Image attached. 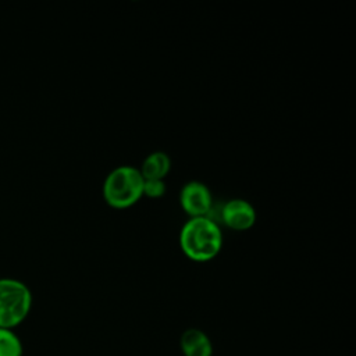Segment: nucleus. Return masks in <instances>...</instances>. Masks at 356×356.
<instances>
[{"mask_svg": "<svg viewBox=\"0 0 356 356\" xmlns=\"http://www.w3.org/2000/svg\"><path fill=\"white\" fill-rule=\"evenodd\" d=\"M179 245L188 259L199 263L209 261L222 248L221 228L209 216L189 218L181 228Z\"/></svg>", "mask_w": 356, "mask_h": 356, "instance_id": "nucleus-1", "label": "nucleus"}, {"mask_svg": "<svg viewBox=\"0 0 356 356\" xmlns=\"http://www.w3.org/2000/svg\"><path fill=\"white\" fill-rule=\"evenodd\" d=\"M143 177L139 168L118 165L111 170L103 184V197L114 209L134 206L143 196Z\"/></svg>", "mask_w": 356, "mask_h": 356, "instance_id": "nucleus-2", "label": "nucleus"}, {"mask_svg": "<svg viewBox=\"0 0 356 356\" xmlns=\"http://www.w3.org/2000/svg\"><path fill=\"white\" fill-rule=\"evenodd\" d=\"M32 307V293L25 282L13 277H0V328L19 325Z\"/></svg>", "mask_w": 356, "mask_h": 356, "instance_id": "nucleus-3", "label": "nucleus"}, {"mask_svg": "<svg viewBox=\"0 0 356 356\" xmlns=\"http://www.w3.org/2000/svg\"><path fill=\"white\" fill-rule=\"evenodd\" d=\"M179 203L189 218L207 217L213 207V196L203 182L189 181L179 192Z\"/></svg>", "mask_w": 356, "mask_h": 356, "instance_id": "nucleus-4", "label": "nucleus"}, {"mask_svg": "<svg viewBox=\"0 0 356 356\" xmlns=\"http://www.w3.org/2000/svg\"><path fill=\"white\" fill-rule=\"evenodd\" d=\"M256 210L245 199H231L221 210V218L225 227L234 231H246L256 222Z\"/></svg>", "mask_w": 356, "mask_h": 356, "instance_id": "nucleus-5", "label": "nucleus"}, {"mask_svg": "<svg viewBox=\"0 0 356 356\" xmlns=\"http://www.w3.org/2000/svg\"><path fill=\"white\" fill-rule=\"evenodd\" d=\"M181 350L184 356H211L213 343L207 334L199 328H188L181 335Z\"/></svg>", "mask_w": 356, "mask_h": 356, "instance_id": "nucleus-6", "label": "nucleus"}, {"mask_svg": "<svg viewBox=\"0 0 356 356\" xmlns=\"http://www.w3.org/2000/svg\"><path fill=\"white\" fill-rule=\"evenodd\" d=\"M171 170V159L164 152H153L145 157L139 168L143 179H164Z\"/></svg>", "mask_w": 356, "mask_h": 356, "instance_id": "nucleus-7", "label": "nucleus"}, {"mask_svg": "<svg viewBox=\"0 0 356 356\" xmlns=\"http://www.w3.org/2000/svg\"><path fill=\"white\" fill-rule=\"evenodd\" d=\"M22 353L19 337L10 328H0V356H22Z\"/></svg>", "mask_w": 356, "mask_h": 356, "instance_id": "nucleus-8", "label": "nucleus"}, {"mask_svg": "<svg viewBox=\"0 0 356 356\" xmlns=\"http://www.w3.org/2000/svg\"><path fill=\"white\" fill-rule=\"evenodd\" d=\"M143 196L157 199L165 193L164 179H143Z\"/></svg>", "mask_w": 356, "mask_h": 356, "instance_id": "nucleus-9", "label": "nucleus"}]
</instances>
